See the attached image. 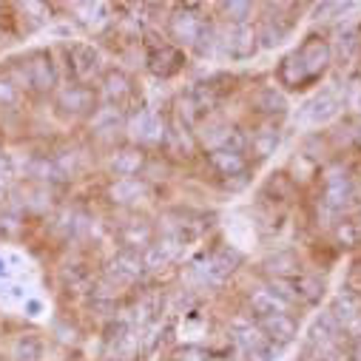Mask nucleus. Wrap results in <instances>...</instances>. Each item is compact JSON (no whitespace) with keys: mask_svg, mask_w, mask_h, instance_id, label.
Segmentation results:
<instances>
[{"mask_svg":"<svg viewBox=\"0 0 361 361\" xmlns=\"http://www.w3.org/2000/svg\"><path fill=\"white\" fill-rule=\"evenodd\" d=\"M330 66V46L324 37L319 35H310L296 51H290L279 68H276V77L282 85L288 88H305L307 82L319 80Z\"/></svg>","mask_w":361,"mask_h":361,"instance_id":"nucleus-1","label":"nucleus"},{"mask_svg":"<svg viewBox=\"0 0 361 361\" xmlns=\"http://www.w3.org/2000/svg\"><path fill=\"white\" fill-rule=\"evenodd\" d=\"M20 71H23V85H29L37 94H49L57 88V66H54V57L46 49L29 51L20 60Z\"/></svg>","mask_w":361,"mask_h":361,"instance_id":"nucleus-2","label":"nucleus"},{"mask_svg":"<svg viewBox=\"0 0 361 361\" xmlns=\"http://www.w3.org/2000/svg\"><path fill=\"white\" fill-rule=\"evenodd\" d=\"M168 32H171V37L179 43V46H197L208 32H211V26H208V20L200 15V6H179L173 15H171V20H168Z\"/></svg>","mask_w":361,"mask_h":361,"instance_id":"nucleus-3","label":"nucleus"},{"mask_svg":"<svg viewBox=\"0 0 361 361\" xmlns=\"http://www.w3.org/2000/svg\"><path fill=\"white\" fill-rule=\"evenodd\" d=\"M145 49H148V54H145V63H148V71L151 74H157V77H173V74H179L183 71V66H185V54L179 51V46H173V43H154V37L151 40H145Z\"/></svg>","mask_w":361,"mask_h":361,"instance_id":"nucleus-4","label":"nucleus"},{"mask_svg":"<svg viewBox=\"0 0 361 361\" xmlns=\"http://www.w3.org/2000/svg\"><path fill=\"white\" fill-rule=\"evenodd\" d=\"M57 109L60 114L68 117H85L97 111V94L92 85H80V82H68L57 92Z\"/></svg>","mask_w":361,"mask_h":361,"instance_id":"nucleus-5","label":"nucleus"},{"mask_svg":"<svg viewBox=\"0 0 361 361\" xmlns=\"http://www.w3.org/2000/svg\"><path fill=\"white\" fill-rule=\"evenodd\" d=\"M145 274V264H142V256L134 253V250H120L109 267H106V279L111 288H128L134 282H140Z\"/></svg>","mask_w":361,"mask_h":361,"instance_id":"nucleus-6","label":"nucleus"},{"mask_svg":"<svg viewBox=\"0 0 361 361\" xmlns=\"http://www.w3.org/2000/svg\"><path fill=\"white\" fill-rule=\"evenodd\" d=\"M68 74L74 77V82L88 85V80H94L100 74V51L92 43L68 46Z\"/></svg>","mask_w":361,"mask_h":361,"instance_id":"nucleus-7","label":"nucleus"},{"mask_svg":"<svg viewBox=\"0 0 361 361\" xmlns=\"http://www.w3.org/2000/svg\"><path fill=\"white\" fill-rule=\"evenodd\" d=\"M239 264H242V253L236 247H231V245H222L211 256L202 259V267L200 270H202V276L208 282H225Z\"/></svg>","mask_w":361,"mask_h":361,"instance_id":"nucleus-8","label":"nucleus"},{"mask_svg":"<svg viewBox=\"0 0 361 361\" xmlns=\"http://www.w3.org/2000/svg\"><path fill=\"white\" fill-rule=\"evenodd\" d=\"M256 327L262 330V336H264L267 341H274L276 347H285V344H290V341L299 336V324H296V319H293L290 313H270V316H262Z\"/></svg>","mask_w":361,"mask_h":361,"instance_id":"nucleus-9","label":"nucleus"},{"mask_svg":"<svg viewBox=\"0 0 361 361\" xmlns=\"http://www.w3.org/2000/svg\"><path fill=\"white\" fill-rule=\"evenodd\" d=\"M236 333H239V347L245 350V355H247L250 361H274V358H276V350H279V347H276L274 341H267L259 327L242 324Z\"/></svg>","mask_w":361,"mask_h":361,"instance_id":"nucleus-10","label":"nucleus"},{"mask_svg":"<svg viewBox=\"0 0 361 361\" xmlns=\"http://www.w3.org/2000/svg\"><path fill=\"white\" fill-rule=\"evenodd\" d=\"M350 200H353V183H350L347 171H341V168L327 171V176H324V205L330 211H341Z\"/></svg>","mask_w":361,"mask_h":361,"instance_id":"nucleus-11","label":"nucleus"},{"mask_svg":"<svg viewBox=\"0 0 361 361\" xmlns=\"http://www.w3.org/2000/svg\"><path fill=\"white\" fill-rule=\"evenodd\" d=\"M247 305H250V310H253L256 319L270 316V313H290V310H293V305H290L279 290L270 288V285H267V288H256V290H250Z\"/></svg>","mask_w":361,"mask_h":361,"instance_id":"nucleus-12","label":"nucleus"},{"mask_svg":"<svg viewBox=\"0 0 361 361\" xmlns=\"http://www.w3.org/2000/svg\"><path fill=\"white\" fill-rule=\"evenodd\" d=\"M128 134H131V140H137L140 145H157V142H162V137H165V126H162V120H159L157 114L140 111V114L131 117Z\"/></svg>","mask_w":361,"mask_h":361,"instance_id":"nucleus-13","label":"nucleus"},{"mask_svg":"<svg viewBox=\"0 0 361 361\" xmlns=\"http://www.w3.org/2000/svg\"><path fill=\"white\" fill-rule=\"evenodd\" d=\"M148 194H151V188H148L145 179H140V176L117 179V183H111V188H109V197H111L114 205H137Z\"/></svg>","mask_w":361,"mask_h":361,"instance_id":"nucleus-14","label":"nucleus"},{"mask_svg":"<svg viewBox=\"0 0 361 361\" xmlns=\"http://www.w3.org/2000/svg\"><path fill=\"white\" fill-rule=\"evenodd\" d=\"M208 162H211V168L219 173V176H225L228 183L233 176H245L247 173V157L245 154H239V151H211L208 154Z\"/></svg>","mask_w":361,"mask_h":361,"instance_id":"nucleus-15","label":"nucleus"},{"mask_svg":"<svg viewBox=\"0 0 361 361\" xmlns=\"http://www.w3.org/2000/svg\"><path fill=\"white\" fill-rule=\"evenodd\" d=\"M131 92H134V85H131V77H128L126 71L111 68V71L103 74V94H106L109 106L120 109V106L131 97Z\"/></svg>","mask_w":361,"mask_h":361,"instance_id":"nucleus-16","label":"nucleus"},{"mask_svg":"<svg viewBox=\"0 0 361 361\" xmlns=\"http://www.w3.org/2000/svg\"><path fill=\"white\" fill-rule=\"evenodd\" d=\"M330 316L336 319L338 327H350L361 319V296L353 293V290H338L336 299H333V310Z\"/></svg>","mask_w":361,"mask_h":361,"instance_id":"nucleus-17","label":"nucleus"},{"mask_svg":"<svg viewBox=\"0 0 361 361\" xmlns=\"http://www.w3.org/2000/svg\"><path fill=\"white\" fill-rule=\"evenodd\" d=\"M264 270H267V274L274 276V279L290 282V279L302 276V262H299V256H296L293 250H279V253H274V256L264 259Z\"/></svg>","mask_w":361,"mask_h":361,"instance_id":"nucleus-18","label":"nucleus"},{"mask_svg":"<svg viewBox=\"0 0 361 361\" xmlns=\"http://www.w3.org/2000/svg\"><path fill=\"white\" fill-rule=\"evenodd\" d=\"M109 168H111L114 176L131 179V176H137V173L145 168V154H142V148H123V151H114V157L109 159Z\"/></svg>","mask_w":361,"mask_h":361,"instance_id":"nucleus-19","label":"nucleus"},{"mask_svg":"<svg viewBox=\"0 0 361 361\" xmlns=\"http://www.w3.org/2000/svg\"><path fill=\"white\" fill-rule=\"evenodd\" d=\"M225 51L233 60H245L256 51V35L250 32V26H231L225 35Z\"/></svg>","mask_w":361,"mask_h":361,"instance_id":"nucleus-20","label":"nucleus"},{"mask_svg":"<svg viewBox=\"0 0 361 361\" xmlns=\"http://www.w3.org/2000/svg\"><path fill=\"white\" fill-rule=\"evenodd\" d=\"M120 242H123V250H134V253H142L151 242H154V228L148 222H126L120 231H117Z\"/></svg>","mask_w":361,"mask_h":361,"instance_id":"nucleus-21","label":"nucleus"},{"mask_svg":"<svg viewBox=\"0 0 361 361\" xmlns=\"http://www.w3.org/2000/svg\"><path fill=\"white\" fill-rule=\"evenodd\" d=\"M247 148H250V154L256 157V162L267 159L270 154H276V148H279V128H274V126L259 128V131L250 137Z\"/></svg>","mask_w":361,"mask_h":361,"instance_id":"nucleus-22","label":"nucleus"},{"mask_svg":"<svg viewBox=\"0 0 361 361\" xmlns=\"http://www.w3.org/2000/svg\"><path fill=\"white\" fill-rule=\"evenodd\" d=\"M290 288L296 293V302H305V305H319L324 296V282L316 276H307V274L290 279Z\"/></svg>","mask_w":361,"mask_h":361,"instance_id":"nucleus-23","label":"nucleus"},{"mask_svg":"<svg viewBox=\"0 0 361 361\" xmlns=\"http://www.w3.org/2000/svg\"><path fill=\"white\" fill-rule=\"evenodd\" d=\"M12 358L15 361H40L43 358V341L35 333H23L12 344Z\"/></svg>","mask_w":361,"mask_h":361,"instance_id":"nucleus-24","label":"nucleus"},{"mask_svg":"<svg viewBox=\"0 0 361 361\" xmlns=\"http://www.w3.org/2000/svg\"><path fill=\"white\" fill-rule=\"evenodd\" d=\"M336 111H338V103H336L333 94H319V97H313V100L305 106V117H307L310 123H324V120L336 117Z\"/></svg>","mask_w":361,"mask_h":361,"instance_id":"nucleus-25","label":"nucleus"},{"mask_svg":"<svg viewBox=\"0 0 361 361\" xmlns=\"http://www.w3.org/2000/svg\"><path fill=\"white\" fill-rule=\"evenodd\" d=\"M256 106L267 117H282L288 111V100H285L282 92H276V88H262V92L256 94Z\"/></svg>","mask_w":361,"mask_h":361,"instance_id":"nucleus-26","label":"nucleus"},{"mask_svg":"<svg viewBox=\"0 0 361 361\" xmlns=\"http://www.w3.org/2000/svg\"><path fill=\"white\" fill-rule=\"evenodd\" d=\"M123 126V111L120 109H114V106H103V109H97L94 111V117H92V131L94 134H111V131H117Z\"/></svg>","mask_w":361,"mask_h":361,"instance_id":"nucleus-27","label":"nucleus"},{"mask_svg":"<svg viewBox=\"0 0 361 361\" xmlns=\"http://www.w3.org/2000/svg\"><path fill=\"white\" fill-rule=\"evenodd\" d=\"M219 9L231 20V26H247V20L253 15V6L250 4H239V0H233V4H222Z\"/></svg>","mask_w":361,"mask_h":361,"instance_id":"nucleus-28","label":"nucleus"},{"mask_svg":"<svg viewBox=\"0 0 361 361\" xmlns=\"http://www.w3.org/2000/svg\"><path fill=\"white\" fill-rule=\"evenodd\" d=\"M264 194H274L276 200H288L293 194V183L288 173H270L267 185H264Z\"/></svg>","mask_w":361,"mask_h":361,"instance_id":"nucleus-29","label":"nucleus"},{"mask_svg":"<svg viewBox=\"0 0 361 361\" xmlns=\"http://www.w3.org/2000/svg\"><path fill=\"white\" fill-rule=\"evenodd\" d=\"M310 336H313V341H330L333 336H338V324H336V319H333L330 313L319 316L316 324H313V330H310Z\"/></svg>","mask_w":361,"mask_h":361,"instance_id":"nucleus-30","label":"nucleus"},{"mask_svg":"<svg viewBox=\"0 0 361 361\" xmlns=\"http://www.w3.org/2000/svg\"><path fill=\"white\" fill-rule=\"evenodd\" d=\"M74 9H77V12H85V18H82L80 23L88 26V29H94V26H100V23L106 20V6H103V4H77Z\"/></svg>","mask_w":361,"mask_h":361,"instance_id":"nucleus-31","label":"nucleus"},{"mask_svg":"<svg viewBox=\"0 0 361 361\" xmlns=\"http://www.w3.org/2000/svg\"><path fill=\"white\" fill-rule=\"evenodd\" d=\"M18 100H20L18 85H15L9 77L0 74V109H9V106H15Z\"/></svg>","mask_w":361,"mask_h":361,"instance_id":"nucleus-32","label":"nucleus"},{"mask_svg":"<svg viewBox=\"0 0 361 361\" xmlns=\"http://www.w3.org/2000/svg\"><path fill=\"white\" fill-rule=\"evenodd\" d=\"M338 40H341V43H338L341 57H344V60H350V57L355 54V49H358V29H347V32H344Z\"/></svg>","mask_w":361,"mask_h":361,"instance_id":"nucleus-33","label":"nucleus"},{"mask_svg":"<svg viewBox=\"0 0 361 361\" xmlns=\"http://www.w3.org/2000/svg\"><path fill=\"white\" fill-rule=\"evenodd\" d=\"M176 361H202V353L197 347H185L176 353Z\"/></svg>","mask_w":361,"mask_h":361,"instance_id":"nucleus-34","label":"nucleus"},{"mask_svg":"<svg viewBox=\"0 0 361 361\" xmlns=\"http://www.w3.org/2000/svg\"><path fill=\"white\" fill-rule=\"evenodd\" d=\"M338 239H341V242H350V245L355 242V231H353V225H350V222H344V225L338 228Z\"/></svg>","mask_w":361,"mask_h":361,"instance_id":"nucleus-35","label":"nucleus"},{"mask_svg":"<svg viewBox=\"0 0 361 361\" xmlns=\"http://www.w3.org/2000/svg\"><path fill=\"white\" fill-rule=\"evenodd\" d=\"M40 310H43L40 302H26V313H29V316H40Z\"/></svg>","mask_w":361,"mask_h":361,"instance_id":"nucleus-36","label":"nucleus"},{"mask_svg":"<svg viewBox=\"0 0 361 361\" xmlns=\"http://www.w3.org/2000/svg\"><path fill=\"white\" fill-rule=\"evenodd\" d=\"M350 361H361V338L355 341V347H353V353H350Z\"/></svg>","mask_w":361,"mask_h":361,"instance_id":"nucleus-37","label":"nucleus"},{"mask_svg":"<svg viewBox=\"0 0 361 361\" xmlns=\"http://www.w3.org/2000/svg\"><path fill=\"white\" fill-rule=\"evenodd\" d=\"M9 276V264H6V256H0V279Z\"/></svg>","mask_w":361,"mask_h":361,"instance_id":"nucleus-38","label":"nucleus"},{"mask_svg":"<svg viewBox=\"0 0 361 361\" xmlns=\"http://www.w3.org/2000/svg\"><path fill=\"white\" fill-rule=\"evenodd\" d=\"M4 200H6V188H4V185H0V202H4Z\"/></svg>","mask_w":361,"mask_h":361,"instance_id":"nucleus-39","label":"nucleus"},{"mask_svg":"<svg viewBox=\"0 0 361 361\" xmlns=\"http://www.w3.org/2000/svg\"><path fill=\"white\" fill-rule=\"evenodd\" d=\"M4 165H6V159H4V157H0V171H4Z\"/></svg>","mask_w":361,"mask_h":361,"instance_id":"nucleus-40","label":"nucleus"},{"mask_svg":"<svg viewBox=\"0 0 361 361\" xmlns=\"http://www.w3.org/2000/svg\"><path fill=\"white\" fill-rule=\"evenodd\" d=\"M111 361H117V358H111Z\"/></svg>","mask_w":361,"mask_h":361,"instance_id":"nucleus-41","label":"nucleus"}]
</instances>
